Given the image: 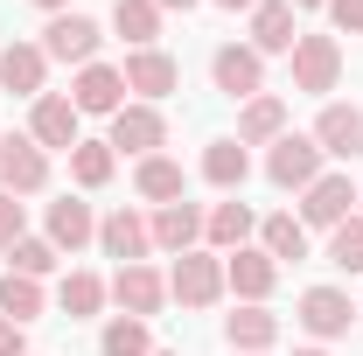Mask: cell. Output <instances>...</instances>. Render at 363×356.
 <instances>
[{"instance_id":"1","label":"cell","mask_w":363,"mask_h":356,"mask_svg":"<svg viewBox=\"0 0 363 356\" xmlns=\"http://www.w3.org/2000/svg\"><path fill=\"white\" fill-rule=\"evenodd\" d=\"M168 301H182V308H217L224 301V252H210V245L182 252L175 272H168Z\"/></svg>"},{"instance_id":"2","label":"cell","mask_w":363,"mask_h":356,"mask_svg":"<svg viewBox=\"0 0 363 356\" xmlns=\"http://www.w3.org/2000/svg\"><path fill=\"white\" fill-rule=\"evenodd\" d=\"M105 147H112V154H133V161L161 154V147H168V112H161V105H140V98H126V105L112 112V133H105Z\"/></svg>"},{"instance_id":"3","label":"cell","mask_w":363,"mask_h":356,"mask_svg":"<svg viewBox=\"0 0 363 356\" xmlns=\"http://www.w3.org/2000/svg\"><path fill=\"white\" fill-rule=\"evenodd\" d=\"M294 321H301L315 343H342V335L357 328V301H350L342 287H308L301 308H294Z\"/></svg>"},{"instance_id":"4","label":"cell","mask_w":363,"mask_h":356,"mask_svg":"<svg viewBox=\"0 0 363 356\" xmlns=\"http://www.w3.org/2000/svg\"><path fill=\"white\" fill-rule=\"evenodd\" d=\"M98 43H105V28H98L91 14H77V7H70V14H49V28H43V56L49 63H77V70H84V63H98Z\"/></svg>"},{"instance_id":"5","label":"cell","mask_w":363,"mask_h":356,"mask_svg":"<svg viewBox=\"0 0 363 356\" xmlns=\"http://www.w3.org/2000/svg\"><path fill=\"white\" fill-rule=\"evenodd\" d=\"M335 84H342V43L335 35H301L294 43V91L328 98Z\"/></svg>"},{"instance_id":"6","label":"cell","mask_w":363,"mask_h":356,"mask_svg":"<svg viewBox=\"0 0 363 356\" xmlns=\"http://www.w3.org/2000/svg\"><path fill=\"white\" fill-rule=\"evenodd\" d=\"M321 154L315 133H279L272 140V154H266V182L272 189H308V182H321Z\"/></svg>"},{"instance_id":"7","label":"cell","mask_w":363,"mask_h":356,"mask_svg":"<svg viewBox=\"0 0 363 356\" xmlns=\"http://www.w3.org/2000/svg\"><path fill=\"white\" fill-rule=\"evenodd\" d=\"M210 77H217V91H224V98L252 105V98L266 91V56H259L252 43H224L217 56H210Z\"/></svg>"},{"instance_id":"8","label":"cell","mask_w":363,"mask_h":356,"mask_svg":"<svg viewBox=\"0 0 363 356\" xmlns=\"http://www.w3.org/2000/svg\"><path fill=\"white\" fill-rule=\"evenodd\" d=\"M357 182L350 175H321V182H308V189H301V223H308V230H335V223L342 217H357Z\"/></svg>"},{"instance_id":"9","label":"cell","mask_w":363,"mask_h":356,"mask_svg":"<svg viewBox=\"0 0 363 356\" xmlns=\"http://www.w3.org/2000/svg\"><path fill=\"white\" fill-rule=\"evenodd\" d=\"M0 189H7V196H43L49 189V154L28 133L0 140Z\"/></svg>"},{"instance_id":"10","label":"cell","mask_w":363,"mask_h":356,"mask_svg":"<svg viewBox=\"0 0 363 356\" xmlns=\"http://www.w3.org/2000/svg\"><path fill=\"white\" fill-rule=\"evenodd\" d=\"M77 126H84V112H77V105H70V98H63V91H43V98H35V112H28V140H35V147H63V154H70V147H77Z\"/></svg>"},{"instance_id":"11","label":"cell","mask_w":363,"mask_h":356,"mask_svg":"<svg viewBox=\"0 0 363 356\" xmlns=\"http://www.w3.org/2000/svg\"><path fill=\"white\" fill-rule=\"evenodd\" d=\"M98 252L119 259V266H147V252H154L147 217H140V210H112V217H98Z\"/></svg>"},{"instance_id":"12","label":"cell","mask_w":363,"mask_h":356,"mask_svg":"<svg viewBox=\"0 0 363 356\" xmlns=\"http://www.w3.org/2000/svg\"><path fill=\"white\" fill-rule=\"evenodd\" d=\"M119 77H126V91H140V105H161V98L182 84V63L168 49H133V56L119 63Z\"/></svg>"},{"instance_id":"13","label":"cell","mask_w":363,"mask_h":356,"mask_svg":"<svg viewBox=\"0 0 363 356\" xmlns=\"http://www.w3.org/2000/svg\"><path fill=\"white\" fill-rule=\"evenodd\" d=\"M112 301H119V314L154 321V314L168 308V272H154V266H119V272H112Z\"/></svg>"},{"instance_id":"14","label":"cell","mask_w":363,"mask_h":356,"mask_svg":"<svg viewBox=\"0 0 363 356\" xmlns=\"http://www.w3.org/2000/svg\"><path fill=\"white\" fill-rule=\"evenodd\" d=\"M315 147L328 154V161H357L363 154V105H321V119H315Z\"/></svg>"},{"instance_id":"15","label":"cell","mask_w":363,"mask_h":356,"mask_svg":"<svg viewBox=\"0 0 363 356\" xmlns=\"http://www.w3.org/2000/svg\"><path fill=\"white\" fill-rule=\"evenodd\" d=\"M272 287H279V266H272V252H259V245H245V252H224V294H238V301H266Z\"/></svg>"},{"instance_id":"16","label":"cell","mask_w":363,"mask_h":356,"mask_svg":"<svg viewBox=\"0 0 363 356\" xmlns=\"http://www.w3.org/2000/svg\"><path fill=\"white\" fill-rule=\"evenodd\" d=\"M224 343H230V356L272 350V343H279V314H272L266 301H245L238 314H224Z\"/></svg>"},{"instance_id":"17","label":"cell","mask_w":363,"mask_h":356,"mask_svg":"<svg viewBox=\"0 0 363 356\" xmlns=\"http://www.w3.org/2000/svg\"><path fill=\"white\" fill-rule=\"evenodd\" d=\"M294 43H301L294 0H259V7H252V49H259V56H294Z\"/></svg>"},{"instance_id":"18","label":"cell","mask_w":363,"mask_h":356,"mask_svg":"<svg viewBox=\"0 0 363 356\" xmlns=\"http://www.w3.org/2000/svg\"><path fill=\"white\" fill-rule=\"evenodd\" d=\"M43 84H49L43 43H7V49H0V91H14V98H43Z\"/></svg>"},{"instance_id":"19","label":"cell","mask_w":363,"mask_h":356,"mask_svg":"<svg viewBox=\"0 0 363 356\" xmlns=\"http://www.w3.org/2000/svg\"><path fill=\"white\" fill-rule=\"evenodd\" d=\"M70 105H77V112H105V119H112V112L126 105V77H119L112 63H84V70H77V84H70Z\"/></svg>"},{"instance_id":"20","label":"cell","mask_w":363,"mask_h":356,"mask_svg":"<svg viewBox=\"0 0 363 356\" xmlns=\"http://www.w3.org/2000/svg\"><path fill=\"white\" fill-rule=\"evenodd\" d=\"M147 230H154V245H161V252H196V238H203V210H196V203H161V210H154V217H147Z\"/></svg>"},{"instance_id":"21","label":"cell","mask_w":363,"mask_h":356,"mask_svg":"<svg viewBox=\"0 0 363 356\" xmlns=\"http://www.w3.org/2000/svg\"><path fill=\"white\" fill-rule=\"evenodd\" d=\"M91 238H98V217H91L84 196H63V203H49V245H56V252H84Z\"/></svg>"},{"instance_id":"22","label":"cell","mask_w":363,"mask_h":356,"mask_svg":"<svg viewBox=\"0 0 363 356\" xmlns=\"http://www.w3.org/2000/svg\"><path fill=\"white\" fill-rule=\"evenodd\" d=\"M259 252H272V266H301V259H308V223L294 217V210L266 217L259 223Z\"/></svg>"},{"instance_id":"23","label":"cell","mask_w":363,"mask_h":356,"mask_svg":"<svg viewBox=\"0 0 363 356\" xmlns=\"http://www.w3.org/2000/svg\"><path fill=\"white\" fill-rule=\"evenodd\" d=\"M252 230H259V217H252L245 203H217V210H203V238H210V252H245Z\"/></svg>"},{"instance_id":"24","label":"cell","mask_w":363,"mask_h":356,"mask_svg":"<svg viewBox=\"0 0 363 356\" xmlns=\"http://www.w3.org/2000/svg\"><path fill=\"white\" fill-rule=\"evenodd\" d=\"M245 175H252L245 140H210V147H203V182H210V189H245Z\"/></svg>"},{"instance_id":"25","label":"cell","mask_w":363,"mask_h":356,"mask_svg":"<svg viewBox=\"0 0 363 356\" xmlns=\"http://www.w3.org/2000/svg\"><path fill=\"white\" fill-rule=\"evenodd\" d=\"M279 133H286V105H279L272 91H259V98L238 112V140H245V147H272Z\"/></svg>"},{"instance_id":"26","label":"cell","mask_w":363,"mask_h":356,"mask_svg":"<svg viewBox=\"0 0 363 356\" xmlns=\"http://www.w3.org/2000/svg\"><path fill=\"white\" fill-rule=\"evenodd\" d=\"M105 301H112V287H105L98 272H63V287H56V308L70 314V321H91Z\"/></svg>"},{"instance_id":"27","label":"cell","mask_w":363,"mask_h":356,"mask_svg":"<svg viewBox=\"0 0 363 356\" xmlns=\"http://www.w3.org/2000/svg\"><path fill=\"white\" fill-rule=\"evenodd\" d=\"M133 189L161 210V203H182V161H168V154H147L133 168Z\"/></svg>"},{"instance_id":"28","label":"cell","mask_w":363,"mask_h":356,"mask_svg":"<svg viewBox=\"0 0 363 356\" xmlns=\"http://www.w3.org/2000/svg\"><path fill=\"white\" fill-rule=\"evenodd\" d=\"M112 35H126L133 49H154V35H161V7H154V0H112Z\"/></svg>"},{"instance_id":"29","label":"cell","mask_w":363,"mask_h":356,"mask_svg":"<svg viewBox=\"0 0 363 356\" xmlns=\"http://www.w3.org/2000/svg\"><path fill=\"white\" fill-rule=\"evenodd\" d=\"M98 356H154V335L140 314H112L105 335H98Z\"/></svg>"},{"instance_id":"30","label":"cell","mask_w":363,"mask_h":356,"mask_svg":"<svg viewBox=\"0 0 363 356\" xmlns=\"http://www.w3.org/2000/svg\"><path fill=\"white\" fill-rule=\"evenodd\" d=\"M0 314L28 328V321L43 314V279H28V272H0Z\"/></svg>"},{"instance_id":"31","label":"cell","mask_w":363,"mask_h":356,"mask_svg":"<svg viewBox=\"0 0 363 356\" xmlns=\"http://www.w3.org/2000/svg\"><path fill=\"white\" fill-rule=\"evenodd\" d=\"M112 168H119V154H112L105 140H77V147H70V175H77V189H105Z\"/></svg>"},{"instance_id":"32","label":"cell","mask_w":363,"mask_h":356,"mask_svg":"<svg viewBox=\"0 0 363 356\" xmlns=\"http://www.w3.org/2000/svg\"><path fill=\"white\" fill-rule=\"evenodd\" d=\"M328 266L335 272H363V210L328 230Z\"/></svg>"},{"instance_id":"33","label":"cell","mask_w":363,"mask_h":356,"mask_svg":"<svg viewBox=\"0 0 363 356\" xmlns=\"http://www.w3.org/2000/svg\"><path fill=\"white\" fill-rule=\"evenodd\" d=\"M56 259H63V252H56L49 238H21V245L7 252V272H28V279H49V272H56Z\"/></svg>"},{"instance_id":"34","label":"cell","mask_w":363,"mask_h":356,"mask_svg":"<svg viewBox=\"0 0 363 356\" xmlns=\"http://www.w3.org/2000/svg\"><path fill=\"white\" fill-rule=\"evenodd\" d=\"M21 238H28V210H21V196L0 189V252H14Z\"/></svg>"},{"instance_id":"35","label":"cell","mask_w":363,"mask_h":356,"mask_svg":"<svg viewBox=\"0 0 363 356\" xmlns=\"http://www.w3.org/2000/svg\"><path fill=\"white\" fill-rule=\"evenodd\" d=\"M328 21H335L342 35H357L363 28V0H328Z\"/></svg>"},{"instance_id":"36","label":"cell","mask_w":363,"mask_h":356,"mask_svg":"<svg viewBox=\"0 0 363 356\" xmlns=\"http://www.w3.org/2000/svg\"><path fill=\"white\" fill-rule=\"evenodd\" d=\"M0 356H28V335H21V321H7V314H0Z\"/></svg>"},{"instance_id":"37","label":"cell","mask_w":363,"mask_h":356,"mask_svg":"<svg viewBox=\"0 0 363 356\" xmlns=\"http://www.w3.org/2000/svg\"><path fill=\"white\" fill-rule=\"evenodd\" d=\"M154 7H161V14H175V7L189 14V7H203V0H154Z\"/></svg>"},{"instance_id":"38","label":"cell","mask_w":363,"mask_h":356,"mask_svg":"<svg viewBox=\"0 0 363 356\" xmlns=\"http://www.w3.org/2000/svg\"><path fill=\"white\" fill-rule=\"evenodd\" d=\"M35 7H43V14H70V0H35Z\"/></svg>"},{"instance_id":"39","label":"cell","mask_w":363,"mask_h":356,"mask_svg":"<svg viewBox=\"0 0 363 356\" xmlns=\"http://www.w3.org/2000/svg\"><path fill=\"white\" fill-rule=\"evenodd\" d=\"M217 7H230V14H238V7H245V14H252V7H259V0H217Z\"/></svg>"},{"instance_id":"40","label":"cell","mask_w":363,"mask_h":356,"mask_svg":"<svg viewBox=\"0 0 363 356\" xmlns=\"http://www.w3.org/2000/svg\"><path fill=\"white\" fill-rule=\"evenodd\" d=\"M294 7H328V0H294Z\"/></svg>"},{"instance_id":"41","label":"cell","mask_w":363,"mask_h":356,"mask_svg":"<svg viewBox=\"0 0 363 356\" xmlns=\"http://www.w3.org/2000/svg\"><path fill=\"white\" fill-rule=\"evenodd\" d=\"M294 356H328V350H294Z\"/></svg>"},{"instance_id":"42","label":"cell","mask_w":363,"mask_h":356,"mask_svg":"<svg viewBox=\"0 0 363 356\" xmlns=\"http://www.w3.org/2000/svg\"><path fill=\"white\" fill-rule=\"evenodd\" d=\"M154 356H182V350H154Z\"/></svg>"},{"instance_id":"43","label":"cell","mask_w":363,"mask_h":356,"mask_svg":"<svg viewBox=\"0 0 363 356\" xmlns=\"http://www.w3.org/2000/svg\"><path fill=\"white\" fill-rule=\"evenodd\" d=\"M357 196H363V182H357Z\"/></svg>"},{"instance_id":"44","label":"cell","mask_w":363,"mask_h":356,"mask_svg":"<svg viewBox=\"0 0 363 356\" xmlns=\"http://www.w3.org/2000/svg\"><path fill=\"white\" fill-rule=\"evenodd\" d=\"M0 140H7V133H0Z\"/></svg>"},{"instance_id":"45","label":"cell","mask_w":363,"mask_h":356,"mask_svg":"<svg viewBox=\"0 0 363 356\" xmlns=\"http://www.w3.org/2000/svg\"><path fill=\"white\" fill-rule=\"evenodd\" d=\"M259 356H266V350H259Z\"/></svg>"}]
</instances>
